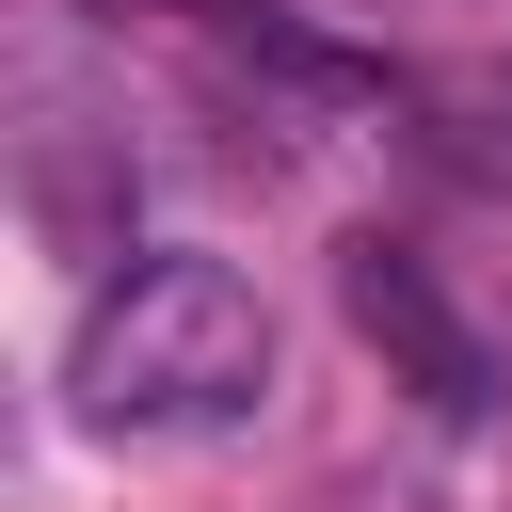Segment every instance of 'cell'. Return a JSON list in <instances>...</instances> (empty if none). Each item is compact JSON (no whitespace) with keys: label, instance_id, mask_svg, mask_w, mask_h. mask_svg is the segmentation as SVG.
Returning a JSON list of instances; mask_svg holds the SVG:
<instances>
[{"label":"cell","instance_id":"obj_1","mask_svg":"<svg viewBox=\"0 0 512 512\" xmlns=\"http://www.w3.org/2000/svg\"><path fill=\"white\" fill-rule=\"evenodd\" d=\"M64 400L96 432H224L272 400V304L224 256H128L64 336Z\"/></svg>","mask_w":512,"mask_h":512},{"label":"cell","instance_id":"obj_2","mask_svg":"<svg viewBox=\"0 0 512 512\" xmlns=\"http://www.w3.org/2000/svg\"><path fill=\"white\" fill-rule=\"evenodd\" d=\"M336 288H352V336H368V352H384L432 416H480V400H496V352L448 320V288H432L400 240H352V256H336Z\"/></svg>","mask_w":512,"mask_h":512}]
</instances>
